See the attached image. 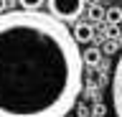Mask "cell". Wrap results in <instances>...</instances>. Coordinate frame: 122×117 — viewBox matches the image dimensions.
<instances>
[{
    "label": "cell",
    "mask_w": 122,
    "mask_h": 117,
    "mask_svg": "<svg viewBox=\"0 0 122 117\" xmlns=\"http://www.w3.org/2000/svg\"><path fill=\"white\" fill-rule=\"evenodd\" d=\"M84 89L81 48L43 10L0 13V117H66Z\"/></svg>",
    "instance_id": "cell-1"
},
{
    "label": "cell",
    "mask_w": 122,
    "mask_h": 117,
    "mask_svg": "<svg viewBox=\"0 0 122 117\" xmlns=\"http://www.w3.org/2000/svg\"><path fill=\"white\" fill-rule=\"evenodd\" d=\"M46 3H48V13L53 18H59L61 23L76 20L86 5V0H46Z\"/></svg>",
    "instance_id": "cell-2"
},
{
    "label": "cell",
    "mask_w": 122,
    "mask_h": 117,
    "mask_svg": "<svg viewBox=\"0 0 122 117\" xmlns=\"http://www.w3.org/2000/svg\"><path fill=\"white\" fill-rule=\"evenodd\" d=\"M112 107L114 115L122 117V54L114 64V74H112Z\"/></svg>",
    "instance_id": "cell-3"
},
{
    "label": "cell",
    "mask_w": 122,
    "mask_h": 117,
    "mask_svg": "<svg viewBox=\"0 0 122 117\" xmlns=\"http://www.w3.org/2000/svg\"><path fill=\"white\" fill-rule=\"evenodd\" d=\"M71 33H74L76 43H89L92 36H94V28H92L89 23H76V28H74Z\"/></svg>",
    "instance_id": "cell-4"
},
{
    "label": "cell",
    "mask_w": 122,
    "mask_h": 117,
    "mask_svg": "<svg viewBox=\"0 0 122 117\" xmlns=\"http://www.w3.org/2000/svg\"><path fill=\"white\" fill-rule=\"evenodd\" d=\"M81 61H84V66H97L102 61V51L99 48H86V51H81Z\"/></svg>",
    "instance_id": "cell-5"
},
{
    "label": "cell",
    "mask_w": 122,
    "mask_h": 117,
    "mask_svg": "<svg viewBox=\"0 0 122 117\" xmlns=\"http://www.w3.org/2000/svg\"><path fill=\"white\" fill-rule=\"evenodd\" d=\"M104 18H107L112 25H120V23H122V8H109V10L104 13Z\"/></svg>",
    "instance_id": "cell-6"
},
{
    "label": "cell",
    "mask_w": 122,
    "mask_h": 117,
    "mask_svg": "<svg viewBox=\"0 0 122 117\" xmlns=\"http://www.w3.org/2000/svg\"><path fill=\"white\" fill-rule=\"evenodd\" d=\"M18 3H20L23 10H41L46 0H18Z\"/></svg>",
    "instance_id": "cell-7"
},
{
    "label": "cell",
    "mask_w": 122,
    "mask_h": 117,
    "mask_svg": "<svg viewBox=\"0 0 122 117\" xmlns=\"http://www.w3.org/2000/svg\"><path fill=\"white\" fill-rule=\"evenodd\" d=\"M102 15H104V13H102L99 8H94V10H92V18H102Z\"/></svg>",
    "instance_id": "cell-8"
},
{
    "label": "cell",
    "mask_w": 122,
    "mask_h": 117,
    "mask_svg": "<svg viewBox=\"0 0 122 117\" xmlns=\"http://www.w3.org/2000/svg\"><path fill=\"white\" fill-rule=\"evenodd\" d=\"M5 5H8L5 0H0V13H5Z\"/></svg>",
    "instance_id": "cell-9"
}]
</instances>
